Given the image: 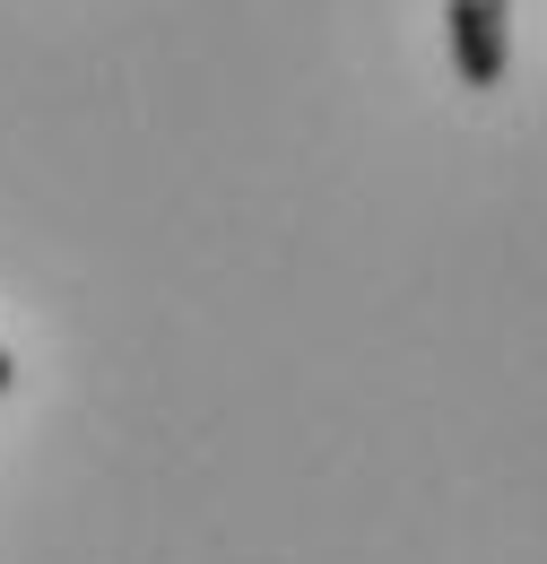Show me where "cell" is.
<instances>
[{
    "instance_id": "6da1fadb",
    "label": "cell",
    "mask_w": 547,
    "mask_h": 564,
    "mask_svg": "<svg viewBox=\"0 0 547 564\" xmlns=\"http://www.w3.org/2000/svg\"><path fill=\"white\" fill-rule=\"evenodd\" d=\"M443 35H452V70L461 87H504L513 70V0H443Z\"/></svg>"
},
{
    "instance_id": "7a4b0ae2",
    "label": "cell",
    "mask_w": 547,
    "mask_h": 564,
    "mask_svg": "<svg viewBox=\"0 0 547 564\" xmlns=\"http://www.w3.org/2000/svg\"><path fill=\"white\" fill-rule=\"evenodd\" d=\"M9 391H18V356L0 348V400H9Z\"/></svg>"
}]
</instances>
